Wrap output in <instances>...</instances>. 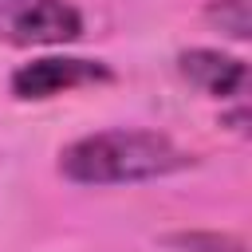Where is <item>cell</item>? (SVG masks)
<instances>
[{
  "mask_svg": "<svg viewBox=\"0 0 252 252\" xmlns=\"http://www.w3.org/2000/svg\"><path fill=\"white\" fill-rule=\"evenodd\" d=\"M83 35V16L67 0H0V43L47 47Z\"/></svg>",
  "mask_w": 252,
  "mask_h": 252,
  "instance_id": "cell-2",
  "label": "cell"
},
{
  "mask_svg": "<svg viewBox=\"0 0 252 252\" xmlns=\"http://www.w3.org/2000/svg\"><path fill=\"white\" fill-rule=\"evenodd\" d=\"M185 165L189 154L158 130H98L59 150V173L75 185H134Z\"/></svg>",
  "mask_w": 252,
  "mask_h": 252,
  "instance_id": "cell-1",
  "label": "cell"
},
{
  "mask_svg": "<svg viewBox=\"0 0 252 252\" xmlns=\"http://www.w3.org/2000/svg\"><path fill=\"white\" fill-rule=\"evenodd\" d=\"M169 252H244L236 236H217V232H185L169 240Z\"/></svg>",
  "mask_w": 252,
  "mask_h": 252,
  "instance_id": "cell-6",
  "label": "cell"
},
{
  "mask_svg": "<svg viewBox=\"0 0 252 252\" xmlns=\"http://www.w3.org/2000/svg\"><path fill=\"white\" fill-rule=\"evenodd\" d=\"M114 71L102 59H79V55H43L32 63H20L12 71V94L20 102H39V98H55L63 91L75 87H94V83H110Z\"/></svg>",
  "mask_w": 252,
  "mask_h": 252,
  "instance_id": "cell-3",
  "label": "cell"
},
{
  "mask_svg": "<svg viewBox=\"0 0 252 252\" xmlns=\"http://www.w3.org/2000/svg\"><path fill=\"white\" fill-rule=\"evenodd\" d=\"M177 71L213 98H240L248 91V63L213 47H189L177 55Z\"/></svg>",
  "mask_w": 252,
  "mask_h": 252,
  "instance_id": "cell-4",
  "label": "cell"
},
{
  "mask_svg": "<svg viewBox=\"0 0 252 252\" xmlns=\"http://www.w3.org/2000/svg\"><path fill=\"white\" fill-rule=\"evenodd\" d=\"M209 24H217L224 35L232 39H248V0H213L209 4Z\"/></svg>",
  "mask_w": 252,
  "mask_h": 252,
  "instance_id": "cell-5",
  "label": "cell"
}]
</instances>
